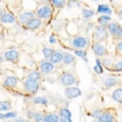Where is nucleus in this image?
<instances>
[{"instance_id": "f8f14e48", "label": "nucleus", "mask_w": 122, "mask_h": 122, "mask_svg": "<svg viewBox=\"0 0 122 122\" xmlns=\"http://www.w3.org/2000/svg\"><path fill=\"white\" fill-rule=\"evenodd\" d=\"M17 79L15 76H8L6 78V79L4 82V85L5 86L11 88V87H14L17 84Z\"/></svg>"}, {"instance_id": "37998d69", "label": "nucleus", "mask_w": 122, "mask_h": 122, "mask_svg": "<svg viewBox=\"0 0 122 122\" xmlns=\"http://www.w3.org/2000/svg\"><path fill=\"white\" fill-rule=\"evenodd\" d=\"M3 61H4L3 58H2V57H1V56H0V63H2V62Z\"/></svg>"}, {"instance_id": "7c9ffc66", "label": "nucleus", "mask_w": 122, "mask_h": 122, "mask_svg": "<svg viewBox=\"0 0 122 122\" xmlns=\"http://www.w3.org/2000/svg\"><path fill=\"white\" fill-rule=\"evenodd\" d=\"M56 8H61L65 4V0H52Z\"/></svg>"}, {"instance_id": "dca6fc26", "label": "nucleus", "mask_w": 122, "mask_h": 122, "mask_svg": "<svg viewBox=\"0 0 122 122\" xmlns=\"http://www.w3.org/2000/svg\"><path fill=\"white\" fill-rule=\"evenodd\" d=\"M113 99L118 103H122V89L118 88L112 94Z\"/></svg>"}, {"instance_id": "a19ab883", "label": "nucleus", "mask_w": 122, "mask_h": 122, "mask_svg": "<svg viewBox=\"0 0 122 122\" xmlns=\"http://www.w3.org/2000/svg\"><path fill=\"white\" fill-rule=\"evenodd\" d=\"M110 60L109 59H106V60H104V61H103V63L105 64V65H109V64H110Z\"/></svg>"}, {"instance_id": "c9c22d12", "label": "nucleus", "mask_w": 122, "mask_h": 122, "mask_svg": "<svg viewBox=\"0 0 122 122\" xmlns=\"http://www.w3.org/2000/svg\"><path fill=\"white\" fill-rule=\"evenodd\" d=\"M59 122H72V120L69 118H61L59 119Z\"/></svg>"}, {"instance_id": "a18cd8bd", "label": "nucleus", "mask_w": 122, "mask_h": 122, "mask_svg": "<svg viewBox=\"0 0 122 122\" xmlns=\"http://www.w3.org/2000/svg\"><path fill=\"white\" fill-rule=\"evenodd\" d=\"M96 122H101V121H96Z\"/></svg>"}, {"instance_id": "412c9836", "label": "nucleus", "mask_w": 122, "mask_h": 122, "mask_svg": "<svg viewBox=\"0 0 122 122\" xmlns=\"http://www.w3.org/2000/svg\"><path fill=\"white\" fill-rule=\"evenodd\" d=\"M17 116V112H10L7 113H0V120L8 119V118H14Z\"/></svg>"}, {"instance_id": "cd10ccee", "label": "nucleus", "mask_w": 122, "mask_h": 122, "mask_svg": "<svg viewBox=\"0 0 122 122\" xmlns=\"http://www.w3.org/2000/svg\"><path fill=\"white\" fill-rule=\"evenodd\" d=\"M61 118H71V112L67 109H62L60 112Z\"/></svg>"}, {"instance_id": "393cba45", "label": "nucleus", "mask_w": 122, "mask_h": 122, "mask_svg": "<svg viewBox=\"0 0 122 122\" xmlns=\"http://www.w3.org/2000/svg\"><path fill=\"white\" fill-rule=\"evenodd\" d=\"M94 70L95 72H96L97 73H98V74L102 73L103 71V67L101 66V63H100V61L98 59H96V65L94 67Z\"/></svg>"}, {"instance_id": "de8ad7c7", "label": "nucleus", "mask_w": 122, "mask_h": 122, "mask_svg": "<svg viewBox=\"0 0 122 122\" xmlns=\"http://www.w3.org/2000/svg\"><path fill=\"white\" fill-rule=\"evenodd\" d=\"M94 1H97V0H94Z\"/></svg>"}, {"instance_id": "79ce46f5", "label": "nucleus", "mask_w": 122, "mask_h": 122, "mask_svg": "<svg viewBox=\"0 0 122 122\" xmlns=\"http://www.w3.org/2000/svg\"><path fill=\"white\" fill-rule=\"evenodd\" d=\"M118 16H119L120 19H121V20H122V10H121V11L119 12V14H118Z\"/></svg>"}, {"instance_id": "c756f323", "label": "nucleus", "mask_w": 122, "mask_h": 122, "mask_svg": "<svg viewBox=\"0 0 122 122\" xmlns=\"http://www.w3.org/2000/svg\"><path fill=\"white\" fill-rule=\"evenodd\" d=\"M82 16L84 18H90L92 17L94 15V11L92 10H87V9H84L82 10Z\"/></svg>"}, {"instance_id": "f03ea898", "label": "nucleus", "mask_w": 122, "mask_h": 122, "mask_svg": "<svg viewBox=\"0 0 122 122\" xmlns=\"http://www.w3.org/2000/svg\"><path fill=\"white\" fill-rule=\"evenodd\" d=\"M24 87L26 91L30 93H35L39 88V85L37 81H33L31 79L26 80L24 83Z\"/></svg>"}, {"instance_id": "f257e3e1", "label": "nucleus", "mask_w": 122, "mask_h": 122, "mask_svg": "<svg viewBox=\"0 0 122 122\" xmlns=\"http://www.w3.org/2000/svg\"><path fill=\"white\" fill-rule=\"evenodd\" d=\"M82 94L81 90L76 88V87H71V88H67L65 90V95L67 99H73L76 98Z\"/></svg>"}, {"instance_id": "58836bf2", "label": "nucleus", "mask_w": 122, "mask_h": 122, "mask_svg": "<svg viewBox=\"0 0 122 122\" xmlns=\"http://www.w3.org/2000/svg\"><path fill=\"white\" fill-rule=\"evenodd\" d=\"M14 122H25V120L23 118H17L14 119Z\"/></svg>"}, {"instance_id": "c03bdc74", "label": "nucleus", "mask_w": 122, "mask_h": 122, "mask_svg": "<svg viewBox=\"0 0 122 122\" xmlns=\"http://www.w3.org/2000/svg\"><path fill=\"white\" fill-rule=\"evenodd\" d=\"M2 10L0 9V17H1V16H2Z\"/></svg>"}, {"instance_id": "1a4fd4ad", "label": "nucleus", "mask_w": 122, "mask_h": 122, "mask_svg": "<svg viewBox=\"0 0 122 122\" xmlns=\"http://www.w3.org/2000/svg\"><path fill=\"white\" fill-rule=\"evenodd\" d=\"M94 35L97 40H103L107 37V31L103 27H97L95 29Z\"/></svg>"}, {"instance_id": "473e14b6", "label": "nucleus", "mask_w": 122, "mask_h": 122, "mask_svg": "<svg viewBox=\"0 0 122 122\" xmlns=\"http://www.w3.org/2000/svg\"><path fill=\"white\" fill-rule=\"evenodd\" d=\"M68 6L70 8H75V7H79V2L75 1V0H71V2H69Z\"/></svg>"}, {"instance_id": "a211bd4d", "label": "nucleus", "mask_w": 122, "mask_h": 122, "mask_svg": "<svg viewBox=\"0 0 122 122\" xmlns=\"http://www.w3.org/2000/svg\"><path fill=\"white\" fill-rule=\"evenodd\" d=\"M97 11L99 13H103V14H110L112 13V10L107 5H100L97 8Z\"/></svg>"}, {"instance_id": "7ed1b4c3", "label": "nucleus", "mask_w": 122, "mask_h": 122, "mask_svg": "<svg viewBox=\"0 0 122 122\" xmlns=\"http://www.w3.org/2000/svg\"><path fill=\"white\" fill-rule=\"evenodd\" d=\"M108 29L110 33L117 37L122 36V28L121 26L115 23H111L108 25Z\"/></svg>"}, {"instance_id": "5701e85b", "label": "nucleus", "mask_w": 122, "mask_h": 122, "mask_svg": "<svg viewBox=\"0 0 122 122\" xmlns=\"http://www.w3.org/2000/svg\"><path fill=\"white\" fill-rule=\"evenodd\" d=\"M104 84H105V86H107V87H108V88L113 87V86H115L116 84H117V80H116V79H115V78L109 77V78H107V79L105 80Z\"/></svg>"}, {"instance_id": "4468645a", "label": "nucleus", "mask_w": 122, "mask_h": 122, "mask_svg": "<svg viewBox=\"0 0 122 122\" xmlns=\"http://www.w3.org/2000/svg\"><path fill=\"white\" fill-rule=\"evenodd\" d=\"M93 50L95 54L97 56H103L106 52V50L104 48V46L100 44H98L93 46Z\"/></svg>"}, {"instance_id": "f3484780", "label": "nucleus", "mask_w": 122, "mask_h": 122, "mask_svg": "<svg viewBox=\"0 0 122 122\" xmlns=\"http://www.w3.org/2000/svg\"><path fill=\"white\" fill-rule=\"evenodd\" d=\"M113 116L109 113H104L99 117V121L101 122H113Z\"/></svg>"}, {"instance_id": "f704fd0d", "label": "nucleus", "mask_w": 122, "mask_h": 122, "mask_svg": "<svg viewBox=\"0 0 122 122\" xmlns=\"http://www.w3.org/2000/svg\"><path fill=\"white\" fill-rule=\"evenodd\" d=\"M115 68L116 71H122V61H119L116 64Z\"/></svg>"}, {"instance_id": "39448f33", "label": "nucleus", "mask_w": 122, "mask_h": 122, "mask_svg": "<svg viewBox=\"0 0 122 122\" xmlns=\"http://www.w3.org/2000/svg\"><path fill=\"white\" fill-rule=\"evenodd\" d=\"M75 82V77L71 73H65L61 77V83L64 86H71Z\"/></svg>"}, {"instance_id": "0eeeda50", "label": "nucleus", "mask_w": 122, "mask_h": 122, "mask_svg": "<svg viewBox=\"0 0 122 122\" xmlns=\"http://www.w3.org/2000/svg\"><path fill=\"white\" fill-rule=\"evenodd\" d=\"M18 56H19L18 52L17 50H14L7 51L5 53V59L8 60V61H15L16 59H17Z\"/></svg>"}, {"instance_id": "e433bc0d", "label": "nucleus", "mask_w": 122, "mask_h": 122, "mask_svg": "<svg viewBox=\"0 0 122 122\" xmlns=\"http://www.w3.org/2000/svg\"><path fill=\"white\" fill-rule=\"evenodd\" d=\"M56 42V39L55 38V37L53 35H51L50 37V43L52 44H55Z\"/></svg>"}, {"instance_id": "bb28decb", "label": "nucleus", "mask_w": 122, "mask_h": 122, "mask_svg": "<svg viewBox=\"0 0 122 122\" xmlns=\"http://www.w3.org/2000/svg\"><path fill=\"white\" fill-rule=\"evenodd\" d=\"M34 103L37 104H41V105H46L48 103V100H47L45 97H35L34 99Z\"/></svg>"}, {"instance_id": "423d86ee", "label": "nucleus", "mask_w": 122, "mask_h": 122, "mask_svg": "<svg viewBox=\"0 0 122 122\" xmlns=\"http://www.w3.org/2000/svg\"><path fill=\"white\" fill-rule=\"evenodd\" d=\"M73 45L79 49H82L84 47L87 46V41L85 38L82 37H79V38H76L73 41Z\"/></svg>"}, {"instance_id": "aec40b11", "label": "nucleus", "mask_w": 122, "mask_h": 122, "mask_svg": "<svg viewBox=\"0 0 122 122\" xmlns=\"http://www.w3.org/2000/svg\"><path fill=\"white\" fill-rule=\"evenodd\" d=\"M74 59H75L74 56L70 53H65L63 55V61L66 65H70V64L73 63Z\"/></svg>"}, {"instance_id": "20e7f679", "label": "nucleus", "mask_w": 122, "mask_h": 122, "mask_svg": "<svg viewBox=\"0 0 122 122\" xmlns=\"http://www.w3.org/2000/svg\"><path fill=\"white\" fill-rule=\"evenodd\" d=\"M52 10L51 8L48 6H44L39 8L37 11V14H38V17L42 18V19H46L48 18L51 15Z\"/></svg>"}, {"instance_id": "c85d7f7f", "label": "nucleus", "mask_w": 122, "mask_h": 122, "mask_svg": "<svg viewBox=\"0 0 122 122\" xmlns=\"http://www.w3.org/2000/svg\"><path fill=\"white\" fill-rule=\"evenodd\" d=\"M33 118L37 122H43L44 121V116L43 114L37 112L33 114Z\"/></svg>"}, {"instance_id": "9b49d317", "label": "nucleus", "mask_w": 122, "mask_h": 122, "mask_svg": "<svg viewBox=\"0 0 122 122\" xmlns=\"http://www.w3.org/2000/svg\"><path fill=\"white\" fill-rule=\"evenodd\" d=\"M1 22L3 23H13L15 21V18L13 15L10 14H4L0 17Z\"/></svg>"}, {"instance_id": "2f4dec72", "label": "nucleus", "mask_w": 122, "mask_h": 122, "mask_svg": "<svg viewBox=\"0 0 122 122\" xmlns=\"http://www.w3.org/2000/svg\"><path fill=\"white\" fill-rule=\"evenodd\" d=\"M111 20V18L109 17V16H106V15H103V16H101V17H100L99 20H100V23L101 24H103V23H107L108 21H109Z\"/></svg>"}, {"instance_id": "49530a36", "label": "nucleus", "mask_w": 122, "mask_h": 122, "mask_svg": "<svg viewBox=\"0 0 122 122\" xmlns=\"http://www.w3.org/2000/svg\"><path fill=\"white\" fill-rule=\"evenodd\" d=\"M39 1H44V0H39Z\"/></svg>"}, {"instance_id": "a878e982", "label": "nucleus", "mask_w": 122, "mask_h": 122, "mask_svg": "<svg viewBox=\"0 0 122 122\" xmlns=\"http://www.w3.org/2000/svg\"><path fill=\"white\" fill-rule=\"evenodd\" d=\"M54 53V50L51 49V48H48V47H46L43 50V54L44 56V57L46 59H49V58L51 57V56Z\"/></svg>"}, {"instance_id": "4be33fe9", "label": "nucleus", "mask_w": 122, "mask_h": 122, "mask_svg": "<svg viewBox=\"0 0 122 122\" xmlns=\"http://www.w3.org/2000/svg\"><path fill=\"white\" fill-rule=\"evenodd\" d=\"M11 109V103L9 101L0 102V111H8Z\"/></svg>"}, {"instance_id": "b1692460", "label": "nucleus", "mask_w": 122, "mask_h": 122, "mask_svg": "<svg viewBox=\"0 0 122 122\" xmlns=\"http://www.w3.org/2000/svg\"><path fill=\"white\" fill-rule=\"evenodd\" d=\"M28 77H29V79H31V80L37 81L41 78V74L38 72L34 71V72H31V73H29Z\"/></svg>"}, {"instance_id": "72a5a7b5", "label": "nucleus", "mask_w": 122, "mask_h": 122, "mask_svg": "<svg viewBox=\"0 0 122 122\" xmlns=\"http://www.w3.org/2000/svg\"><path fill=\"white\" fill-rule=\"evenodd\" d=\"M75 54L79 56V57H80V58H85L86 56V53L84 51H82V50H76L75 51Z\"/></svg>"}, {"instance_id": "6ab92c4d", "label": "nucleus", "mask_w": 122, "mask_h": 122, "mask_svg": "<svg viewBox=\"0 0 122 122\" xmlns=\"http://www.w3.org/2000/svg\"><path fill=\"white\" fill-rule=\"evenodd\" d=\"M44 122H59V117L57 115L50 114L45 116Z\"/></svg>"}, {"instance_id": "9d476101", "label": "nucleus", "mask_w": 122, "mask_h": 122, "mask_svg": "<svg viewBox=\"0 0 122 122\" xmlns=\"http://www.w3.org/2000/svg\"><path fill=\"white\" fill-rule=\"evenodd\" d=\"M54 69V65L50 62H44L41 65V72L44 73H49Z\"/></svg>"}, {"instance_id": "ddd939ff", "label": "nucleus", "mask_w": 122, "mask_h": 122, "mask_svg": "<svg viewBox=\"0 0 122 122\" xmlns=\"http://www.w3.org/2000/svg\"><path fill=\"white\" fill-rule=\"evenodd\" d=\"M41 25V21L39 19H32L27 23V27L30 29H38Z\"/></svg>"}, {"instance_id": "4c0bfd02", "label": "nucleus", "mask_w": 122, "mask_h": 122, "mask_svg": "<svg viewBox=\"0 0 122 122\" xmlns=\"http://www.w3.org/2000/svg\"><path fill=\"white\" fill-rule=\"evenodd\" d=\"M101 115V114H100V111L97 110V111H95V112L93 113V116L94 117H100V116Z\"/></svg>"}, {"instance_id": "6e6552de", "label": "nucleus", "mask_w": 122, "mask_h": 122, "mask_svg": "<svg viewBox=\"0 0 122 122\" xmlns=\"http://www.w3.org/2000/svg\"><path fill=\"white\" fill-rule=\"evenodd\" d=\"M33 18H34V14L32 12H25L20 16V20L22 23L27 24Z\"/></svg>"}, {"instance_id": "ea45409f", "label": "nucleus", "mask_w": 122, "mask_h": 122, "mask_svg": "<svg viewBox=\"0 0 122 122\" xmlns=\"http://www.w3.org/2000/svg\"><path fill=\"white\" fill-rule=\"evenodd\" d=\"M117 47H118V49L121 51H122V41L119 42V43L117 45Z\"/></svg>"}, {"instance_id": "2eb2a0df", "label": "nucleus", "mask_w": 122, "mask_h": 122, "mask_svg": "<svg viewBox=\"0 0 122 122\" xmlns=\"http://www.w3.org/2000/svg\"><path fill=\"white\" fill-rule=\"evenodd\" d=\"M51 63H58L63 60V54L61 52H54L50 58Z\"/></svg>"}]
</instances>
